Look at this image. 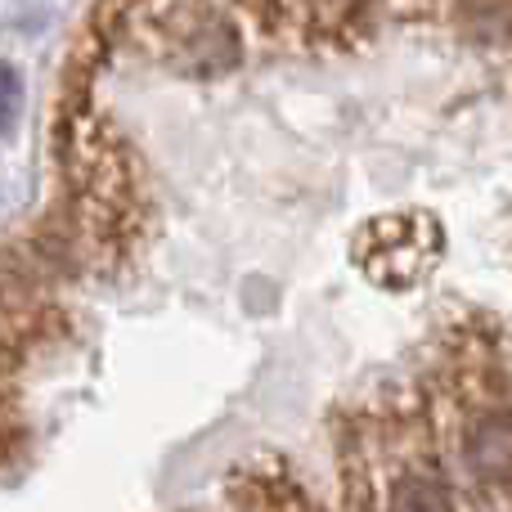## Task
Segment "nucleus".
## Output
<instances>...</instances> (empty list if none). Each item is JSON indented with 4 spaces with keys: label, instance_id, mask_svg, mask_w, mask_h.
Listing matches in <instances>:
<instances>
[{
    "label": "nucleus",
    "instance_id": "obj_1",
    "mask_svg": "<svg viewBox=\"0 0 512 512\" xmlns=\"http://www.w3.org/2000/svg\"><path fill=\"white\" fill-rule=\"evenodd\" d=\"M441 225L423 212H391L355 239V261L373 283L405 292L441 261Z\"/></svg>",
    "mask_w": 512,
    "mask_h": 512
},
{
    "label": "nucleus",
    "instance_id": "obj_3",
    "mask_svg": "<svg viewBox=\"0 0 512 512\" xmlns=\"http://www.w3.org/2000/svg\"><path fill=\"white\" fill-rule=\"evenodd\" d=\"M18 108H23V81H18L14 68L0 63V131H14Z\"/></svg>",
    "mask_w": 512,
    "mask_h": 512
},
{
    "label": "nucleus",
    "instance_id": "obj_2",
    "mask_svg": "<svg viewBox=\"0 0 512 512\" xmlns=\"http://www.w3.org/2000/svg\"><path fill=\"white\" fill-rule=\"evenodd\" d=\"M459 454L477 486L512 495V409H472L459 423Z\"/></svg>",
    "mask_w": 512,
    "mask_h": 512
}]
</instances>
